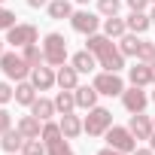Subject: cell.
Returning <instances> with one entry per match:
<instances>
[{
    "mask_svg": "<svg viewBox=\"0 0 155 155\" xmlns=\"http://www.w3.org/2000/svg\"><path fill=\"white\" fill-rule=\"evenodd\" d=\"M104 34H107L110 40H119V37L128 34V21L119 18V15H110V18H104Z\"/></svg>",
    "mask_w": 155,
    "mask_h": 155,
    "instance_id": "cell-18",
    "label": "cell"
},
{
    "mask_svg": "<svg viewBox=\"0 0 155 155\" xmlns=\"http://www.w3.org/2000/svg\"><path fill=\"white\" fill-rule=\"evenodd\" d=\"M131 155H155V149H134Z\"/></svg>",
    "mask_w": 155,
    "mask_h": 155,
    "instance_id": "cell-37",
    "label": "cell"
},
{
    "mask_svg": "<svg viewBox=\"0 0 155 155\" xmlns=\"http://www.w3.org/2000/svg\"><path fill=\"white\" fill-rule=\"evenodd\" d=\"M31 82L37 85V91H49L52 85H58V73L52 70V67H34L31 70Z\"/></svg>",
    "mask_w": 155,
    "mask_h": 155,
    "instance_id": "cell-10",
    "label": "cell"
},
{
    "mask_svg": "<svg viewBox=\"0 0 155 155\" xmlns=\"http://www.w3.org/2000/svg\"><path fill=\"white\" fill-rule=\"evenodd\" d=\"M49 3H52V0H28L31 9H40V6H49Z\"/></svg>",
    "mask_w": 155,
    "mask_h": 155,
    "instance_id": "cell-35",
    "label": "cell"
},
{
    "mask_svg": "<svg viewBox=\"0 0 155 155\" xmlns=\"http://www.w3.org/2000/svg\"><path fill=\"white\" fill-rule=\"evenodd\" d=\"M18 21H15V12L12 9H6V6H0V31H9V28H15Z\"/></svg>",
    "mask_w": 155,
    "mask_h": 155,
    "instance_id": "cell-31",
    "label": "cell"
},
{
    "mask_svg": "<svg viewBox=\"0 0 155 155\" xmlns=\"http://www.w3.org/2000/svg\"><path fill=\"white\" fill-rule=\"evenodd\" d=\"M128 131H131L137 140H149V137H152V119L143 116V113H134L131 122H128Z\"/></svg>",
    "mask_w": 155,
    "mask_h": 155,
    "instance_id": "cell-11",
    "label": "cell"
},
{
    "mask_svg": "<svg viewBox=\"0 0 155 155\" xmlns=\"http://www.w3.org/2000/svg\"><path fill=\"white\" fill-rule=\"evenodd\" d=\"M101 94H107V97H116V94H122L125 91V79L119 73H113V70H101L97 76H94V82H91Z\"/></svg>",
    "mask_w": 155,
    "mask_h": 155,
    "instance_id": "cell-5",
    "label": "cell"
},
{
    "mask_svg": "<svg viewBox=\"0 0 155 155\" xmlns=\"http://www.w3.org/2000/svg\"><path fill=\"white\" fill-rule=\"evenodd\" d=\"M25 140H28V137H25L18 128H9V131H3V137H0V149L9 152V155H15V152H21Z\"/></svg>",
    "mask_w": 155,
    "mask_h": 155,
    "instance_id": "cell-12",
    "label": "cell"
},
{
    "mask_svg": "<svg viewBox=\"0 0 155 155\" xmlns=\"http://www.w3.org/2000/svg\"><path fill=\"white\" fill-rule=\"evenodd\" d=\"M15 155H25V152H15Z\"/></svg>",
    "mask_w": 155,
    "mask_h": 155,
    "instance_id": "cell-43",
    "label": "cell"
},
{
    "mask_svg": "<svg viewBox=\"0 0 155 155\" xmlns=\"http://www.w3.org/2000/svg\"><path fill=\"white\" fill-rule=\"evenodd\" d=\"M125 21H128V31H131V34H146V31L152 28V18H149V12H131Z\"/></svg>",
    "mask_w": 155,
    "mask_h": 155,
    "instance_id": "cell-22",
    "label": "cell"
},
{
    "mask_svg": "<svg viewBox=\"0 0 155 155\" xmlns=\"http://www.w3.org/2000/svg\"><path fill=\"white\" fill-rule=\"evenodd\" d=\"M9 101H15V88L9 82H0V107H6Z\"/></svg>",
    "mask_w": 155,
    "mask_h": 155,
    "instance_id": "cell-32",
    "label": "cell"
},
{
    "mask_svg": "<svg viewBox=\"0 0 155 155\" xmlns=\"http://www.w3.org/2000/svg\"><path fill=\"white\" fill-rule=\"evenodd\" d=\"M43 55H46V64L49 67H61L67 64V40L64 34H46L43 37Z\"/></svg>",
    "mask_w": 155,
    "mask_h": 155,
    "instance_id": "cell-1",
    "label": "cell"
},
{
    "mask_svg": "<svg viewBox=\"0 0 155 155\" xmlns=\"http://www.w3.org/2000/svg\"><path fill=\"white\" fill-rule=\"evenodd\" d=\"M55 107H58V113L64 116V113H73L76 110V94L73 91H67V88H61L58 91V97H55Z\"/></svg>",
    "mask_w": 155,
    "mask_h": 155,
    "instance_id": "cell-26",
    "label": "cell"
},
{
    "mask_svg": "<svg viewBox=\"0 0 155 155\" xmlns=\"http://www.w3.org/2000/svg\"><path fill=\"white\" fill-rule=\"evenodd\" d=\"M0 70H3L6 79H15V82H21V79L31 76V64L18 52H3V55H0Z\"/></svg>",
    "mask_w": 155,
    "mask_h": 155,
    "instance_id": "cell-3",
    "label": "cell"
},
{
    "mask_svg": "<svg viewBox=\"0 0 155 155\" xmlns=\"http://www.w3.org/2000/svg\"><path fill=\"white\" fill-rule=\"evenodd\" d=\"M97 9H101V15H104V18H110V15H119V9H122V0H97Z\"/></svg>",
    "mask_w": 155,
    "mask_h": 155,
    "instance_id": "cell-30",
    "label": "cell"
},
{
    "mask_svg": "<svg viewBox=\"0 0 155 155\" xmlns=\"http://www.w3.org/2000/svg\"><path fill=\"white\" fill-rule=\"evenodd\" d=\"M104 137H107V146H110V149H119V152H128V155L137 149V137H134L128 128H116V125H113Z\"/></svg>",
    "mask_w": 155,
    "mask_h": 155,
    "instance_id": "cell-6",
    "label": "cell"
},
{
    "mask_svg": "<svg viewBox=\"0 0 155 155\" xmlns=\"http://www.w3.org/2000/svg\"><path fill=\"white\" fill-rule=\"evenodd\" d=\"M15 128H18L25 137H40V134H43V119H37V116L31 113V116H21Z\"/></svg>",
    "mask_w": 155,
    "mask_h": 155,
    "instance_id": "cell-20",
    "label": "cell"
},
{
    "mask_svg": "<svg viewBox=\"0 0 155 155\" xmlns=\"http://www.w3.org/2000/svg\"><path fill=\"white\" fill-rule=\"evenodd\" d=\"M149 143H152V149H155V122H152V137H149Z\"/></svg>",
    "mask_w": 155,
    "mask_h": 155,
    "instance_id": "cell-38",
    "label": "cell"
},
{
    "mask_svg": "<svg viewBox=\"0 0 155 155\" xmlns=\"http://www.w3.org/2000/svg\"><path fill=\"white\" fill-rule=\"evenodd\" d=\"M152 101H155V91H152Z\"/></svg>",
    "mask_w": 155,
    "mask_h": 155,
    "instance_id": "cell-44",
    "label": "cell"
},
{
    "mask_svg": "<svg viewBox=\"0 0 155 155\" xmlns=\"http://www.w3.org/2000/svg\"><path fill=\"white\" fill-rule=\"evenodd\" d=\"M58 125H61V131H64V137H67V140H76L79 134H85V125H82V119H79V116H73V113H64Z\"/></svg>",
    "mask_w": 155,
    "mask_h": 155,
    "instance_id": "cell-14",
    "label": "cell"
},
{
    "mask_svg": "<svg viewBox=\"0 0 155 155\" xmlns=\"http://www.w3.org/2000/svg\"><path fill=\"white\" fill-rule=\"evenodd\" d=\"M149 18H152V25H155V3H152V9H149Z\"/></svg>",
    "mask_w": 155,
    "mask_h": 155,
    "instance_id": "cell-39",
    "label": "cell"
},
{
    "mask_svg": "<svg viewBox=\"0 0 155 155\" xmlns=\"http://www.w3.org/2000/svg\"><path fill=\"white\" fill-rule=\"evenodd\" d=\"M21 58L31 64V70H34V67H40V64H46V55H43L40 43H31V46H25V49H21Z\"/></svg>",
    "mask_w": 155,
    "mask_h": 155,
    "instance_id": "cell-24",
    "label": "cell"
},
{
    "mask_svg": "<svg viewBox=\"0 0 155 155\" xmlns=\"http://www.w3.org/2000/svg\"><path fill=\"white\" fill-rule=\"evenodd\" d=\"M128 79H131V85H149L152 82V70H149V64H143V61H137L134 67H128Z\"/></svg>",
    "mask_w": 155,
    "mask_h": 155,
    "instance_id": "cell-17",
    "label": "cell"
},
{
    "mask_svg": "<svg viewBox=\"0 0 155 155\" xmlns=\"http://www.w3.org/2000/svg\"><path fill=\"white\" fill-rule=\"evenodd\" d=\"M122 104H125V110L134 116V113H143V110H146L149 97H146V91H143L140 85H131V88L122 91Z\"/></svg>",
    "mask_w": 155,
    "mask_h": 155,
    "instance_id": "cell-8",
    "label": "cell"
},
{
    "mask_svg": "<svg viewBox=\"0 0 155 155\" xmlns=\"http://www.w3.org/2000/svg\"><path fill=\"white\" fill-rule=\"evenodd\" d=\"M97 155H128V152H119V149H110V146H107V149H104V152H97Z\"/></svg>",
    "mask_w": 155,
    "mask_h": 155,
    "instance_id": "cell-36",
    "label": "cell"
},
{
    "mask_svg": "<svg viewBox=\"0 0 155 155\" xmlns=\"http://www.w3.org/2000/svg\"><path fill=\"white\" fill-rule=\"evenodd\" d=\"M149 70H152V82H155V61H152V64H149Z\"/></svg>",
    "mask_w": 155,
    "mask_h": 155,
    "instance_id": "cell-40",
    "label": "cell"
},
{
    "mask_svg": "<svg viewBox=\"0 0 155 155\" xmlns=\"http://www.w3.org/2000/svg\"><path fill=\"white\" fill-rule=\"evenodd\" d=\"M21 152H25V155H46V143H43V137H28L25 146H21Z\"/></svg>",
    "mask_w": 155,
    "mask_h": 155,
    "instance_id": "cell-29",
    "label": "cell"
},
{
    "mask_svg": "<svg viewBox=\"0 0 155 155\" xmlns=\"http://www.w3.org/2000/svg\"><path fill=\"white\" fill-rule=\"evenodd\" d=\"M82 125H85V134H88V137H104V134L113 128V113H110L107 107H91L88 116L82 119Z\"/></svg>",
    "mask_w": 155,
    "mask_h": 155,
    "instance_id": "cell-2",
    "label": "cell"
},
{
    "mask_svg": "<svg viewBox=\"0 0 155 155\" xmlns=\"http://www.w3.org/2000/svg\"><path fill=\"white\" fill-rule=\"evenodd\" d=\"M152 3H155V0H152Z\"/></svg>",
    "mask_w": 155,
    "mask_h": 155,
    "instance_id": "cell-47",
    "label": "cell"
},
{
    "mask_svg": "<svg viewBox=\"0 0 155 155\" xmlns=\"http://www.w3.org/2000/svg\"><path fill=\"white\" fill-rule=\"evenodd\" d=\"M119 49H122V55L128 58V55H134L137 58V49H140V34H125V37H119Z\"/></svg>",
    "mask_w": 155,
    "mask_h": 155,
    "instance_id": "cell-25",
    "label": "cell"
},
{
    "mask_svg": "<svg viewBox=\"0 0 155 155\" xmlns=\"http://www.w3.org/2000/svg\"><path fill=\"white\" fill-rule=\"evenodd\" d=\"M46 9H49V18H55V21H64V18H70V15L76 12L70 0H52Z\"/></svg>",
    "mask_w": 155,
    "mask_h": 155,
    "instance_id": "cell-21",
    "label": "cell"
},
{
    "mask_svg": "<svg viewBox=\"0 0 155 155\" xmlns=\"http://www.w3.org/2000/svg\"><path fill=\"white\" fill-rule=\"evenodd\" d=\"M3 43H6V40H0V55H3Z\"/></svg>",
    "mask_w": 155,
    "mask_h": 155,
    "instance_id": "cell-41",
    "label": "cell"
},
{
    "mask_svg": "<svg viewBox=\"0 0 155 155\" xmlns=\"http://www.w3.org/2000/svg\"><path fill=\"white\" fill-rule=\"evenodd\" d=\"M34 101H37V85L21 79V82L15 85V104H21V107H31Z\"/></svg>",
    "mask_w": 155,
    "mask_h": 155,
    "instance_id": "cell-23",
    "label": "cell"
},
{
    "mask_svg": "<svg viewBox=\"0 0 155 155\" xmlns=\"http://www.w3.org/2000/svg\"><path fill=\"white\" fill-rule=\"evenodd\" d=\"M70 64L79 70V73H91V70H97V55L88 52V49H82V52H76V55L70 58Z\"/></svg>",
    "mask_w": 155,
    "mask_h": 155,
    "instance_id": "cell-16",
    "label": "cell"
},
{
    "mask_svg": "<svg viewBox=\"0 0 155 155\" xmlns=\"http://www.w3.org/2000/svg\"><path fill=\"white\" fill-rule=\"evenodd\" d=\"M9 128H12V116L0 107V137H3V131H9Z\"/></svg>",
    "mask_w": 155,
    "mask_h": 155,
    "instance_id": "cell-33",
    "label": "cell"
},
{
    "mask_svg": "<svg viewBox=\"0 0 155 155\" xmlns=\"http://www.w3.org/2000/svg\"><path fill=\"white\" fill-rule=\"evenodd\" d=\"M104 21H101V15H94V12H88V9H76L73 15H70V28L76 31V34H97V28H101Z\"/></svg>",
    "mask_w": 155,
    "mask_h": 155,
    "instance_id": "cell-7",
    "label": "cell"
},
{
    "mask_svg": "<svg viewBox=\"0 0 155 155\" xmlns=\"http://www.w3.org/2000/svg\"><path fill=\"white\" fill-rule=\"evenodd\" d=\"M85 43H88L85 49H88V52H94V55H101L107 46H113V40H110L107 34H88V40H85Z\"/></svg>",
    "mask_w": 155,
    "mask_h": 155,
    "instance_id": "cell-27",
    "label": "cell"
},
{
    "mask_svg": "<svg viewBox=\"0 0 155 155\" xmlns=\"http://www.w3.org/2000/svg\"><path fill=\"white\" fill-rule=\"evenodd\" d=\"M97 67H104V70H113V73H119L122 67H125V55H122V49L113 43V46H107L101 55H97Z\"/></svg>",
    "mask_w": 155,
    "mask_h": 155,
    "instance_id": "cell-9",
    "label": "cell"
},
{
    "mask_svg": "<svg viewBox=\"0 0 155 155\" xmlns=\"http://www.w3.org/2000/svg\"><path fill=\"white\" fill-rule=\"evenodd\" d=\"M76 85H79V70H76L73 64H61V67H58V88L73 91Z\"/></svg>",
    "mask_w": 155,
    "mask_h": 155,
    "instance_id": "cell-15",
    "label": "cell"
},
{
    "mask_svg": "<svg viewBox=\"0 0 155 155\" xmlns=\"http://www.w3.org/2000/svg\"><path fill=\"white\" fill-rule=\"evenodd\" d=\"M137 61H143V64H152V61H155V40H152V43H149V40H140Z\"/></svg>",
    "mask_w": 155,
    "mask_h": 155,
    "instance_id": "cell-28",
    "label": "cell"
},
{
    "mask_svg": "<svg viewBox=\"0 0 155 155\" xmlns=\"http://www.w3.org/2000/svg\"><path fill=\"white\" fill-rule=\"evenodd\" d=\"M67 155H73V152H67Z\"/></svg>",
    "mask_w": 155,
    "mask_h": 155,
    "instance_id": "cell-46",
    "label": "cell"
},
{
    "mask_svg": "<svg viewBox=\"0 0 155 155\" xmlns=\"http://www.w3.org/2000/svg\"><path fill=\"white\" fill-rule=\"evenodd\" d=\"M76 3H82V6H85V3H88V0H76Z\"/></svg>",
    "mask_w": 155,
    "mask_h": 155,
    "instance_id": "cell-42",
    "label": "cell"
},
{
    "mask_svg": "<svg viewBox=\"0 0 155 155\" xmlns=\"http://www.w3.org/2000/svg\"><path fill=\"white\" fill-rule=\"evenodd\" d=\"M31 113L37 116V119H43V122H49L55 113H58V107H55V101H49V97H37L34 104H31Z\"/></svg>",
    "mask_w": 155,
    "mask_h": 155,
    "instance_id": "cell-19",
    "label": "cell"
},
{
    "mask_svg": "<svg viewBox=\"0 0 155 155\" xmlns=\"http://www.w3.org/2000/svg\"><path fill=\"white\" fill-rule=\"evenodd\" d=\"M149 3H152V0H128L131 12H146V9H149Z\"/></svg>",
    "mask_w": 155,
    "mask_h": 155,
    "instance_id": "cell-34",
    "label": "cell"
},
{
    "mask_svg": "<svg viewBox=\"0 0 155 155\" xmlns=\"http://www.w3.org/2000/svg\"><path fill=\"white\" fill-rule=\"evenodd\" d=\"M6 43L12 49H25L31 43H40V31H37V25H15L6 31Z\"/></svg>",
    "mask_w": 155,
    "mask_h": 155,
    "instance_id": "cell-4",
    "label": "cell"
},
{
    "mask_svg": "<svg viewBox=\"0 0 155 155\" xmlns=\"http://www.w3.org/2000/svg\"><path fill=\"white\" fill-rule=\"evenodd\" d=\"M73 94H76V107L79 110H91V107H97V94L101 91L94 85H76Z\"/></svg>",
    "mask_w": 155,
    "mask_h": 155,
    "instance_id": "cell-13",
    "label": "cell"
},
{
    "mask_svg": "<svg viewBox=\"0 0 155 155\" xmlns=\"http://www.w3.org/2000/svg\"><path fill=\"white\" fill-rule=\"evenodd\" d=\"M0 6H3V0H0Z\"/></svg>",
    "mask_w": 155,
    "mask_h": 155,
    "instance_id": "cell-45",
    "label": "cell"
}]
</instances>
